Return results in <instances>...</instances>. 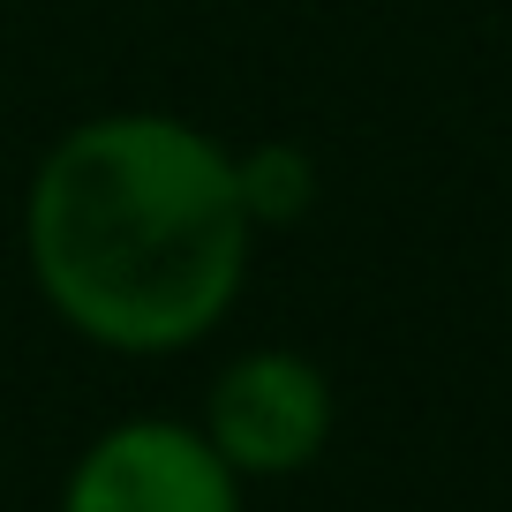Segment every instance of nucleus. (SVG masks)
I'll list each match as a JSON object with an SVG mask.
<instances>
[{
  "mask_svg": "<svg viewBox=\"0 0 512 512\" xmlns=\"http://www.w3.org/2000/svg\"><path fill=\"white\" fill-rule=\"evenodd\" d=\"M196 430L241 482H287L324 460L339 430V392L302 347H241L234 362H219Z\"/></svg>",
  "mask_w": 512,
  "mask_h": 512,
  "instance_id": "obj_2",
  "label": "nucleus"
},
{
  "mask_svg": "<svg viewBox=\"0 0 512 512\" xmlns=\"http://www.w3.org/2000/svg\"><path fill=\"white\" fill-rule=\"evenodd\" d=\"M249 482L181 415H128L68 460L53 512H249Z\"/></svg>",
  "mask_w": 512,
  "mask_h": 512,
  "instance_id": "obj_3",
  "label": "nucleus"
},
{
  "mask_svg": "<svg viewBox=\"0 0 512 512\" xmlns=\"http://www.w3.org/2000/svg\"><path fill=\"white\" fill-rule=\"evenodd\" d=\"M505 309H512V272H505Z\"/></svg>",
  "mask_w": 512,
  "mask_h": 512,
  "instance_id": "obj_5",
  "label": "nucleus"
},
{
  "mask_svg": "<svg viewBox=\"0 0 512 512\" xmlns=\"http://www.w3.org/2000/svg\"><path fill=\"white\" fill-rule=\"evenodd\" d=\"M256 226L211 128L113 106L61 128L23 189V272L98 354H189L234 317Z\"/></svg>",
  "mask_w": 512,
  "mask_h": 512,
  "instance_id": "obj_1",
  "label": "nucleus"
},
{
  "mask_svg": "<svg viewBox=\"0 0 512 512\" xmlns=\"http://www.w3.org/2000/svg\"><path fill=\"white\" fill-rule=\"evenodd\" d=\"M234 181H241V211L249 226H294L317 204V159L302 144H256L234 151Z\"/></svg>",
  "mask_w": 512,
  "mask_h": 512,
  "instance_id": "obj_4",
  "label": "nucleus"
}]
</instances>
